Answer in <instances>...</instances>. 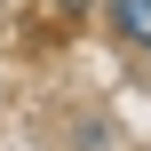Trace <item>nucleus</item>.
Returning a JSON list of instances; mask_svg holds the SVG:
<instances>
[{
  "mask_svg": "<svg viewBox=\"0 0 151 151\" xmlns=\"http://www.w3.org/2000/svg\"><path fill=\"white\" fill-rule=\"evenodd\" d=\"M111 24H119L135 48H151V0H111Z\"/></svg>",
  "mask_w": 151,
  "mask_h": 151,
  "instance_id": "obj_1",
  "label": "nucleus"
}]
</instances>
